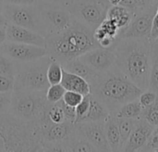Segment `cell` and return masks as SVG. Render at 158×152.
<instances>
[{
    "label": "cell",
    "instance_id": "3",
    "mask_svg": "<svg viewBox=\"0 0 158 152\" xmlns=\"http://www.w3.org/2000/svg\"><path fill=\"white\" fill-rule=\"evenodd\" d=\"M94 31L75 20L66 31L46 37L47 56L61 65L98 47Z\"/></svg>",
    "mask_w": 158,
    "mask_h": 152
},
{
    "label": "cell",
    "instance_id": "32",
    "mask_svg": "<svg viewBox=\"0 0 158 152\" xmlns=\"http://www.w3.org/2000/svg\"><path fill=\"white\" fill-rule=\"evenodd\" d=\"M141 151H158V125L154 128L146 145Z\"/></svg>",
    "mask_w": 158,
    "mask_h": 152
},
{
    "label": "cell",
    "instance_id": "2",
    "mask_svg": "<svg viewBox=\"0 0 158 152\" xmlns=\"http://www.w3.org/2000/svg\"><path fill=\"white\" fill-rule=\"evenodd\" d=\"M90 86V94L102 101L111 115L125 103L137 99L143 92L117 66L106 72L98 73Z\"/></svg>",
    "mask_w": 158,
    "mask_h": 152
},
{
    "label": "cell",
    "instance_id": "44",
    "mask_svg": "<svg viewBox=\"0 0 158 152\" xmlns=\"http://www.w3.org/2000/svg\"><path fill=\"white\" fill-rule=\"evenodd\" d=\"M155 1H157V2H158V0H155Z\"/></svg>",
    "mask_w": 158,
    "mask_h": 152
},
{
    "label": "cell",
    "instance_id": "10",
    "mask_svg": "<svg viewBox=\"0 0 158 152\" xmlns=\"http://www.w3.org/2000/svg\"><path fill=\"white\" fill-rule=\"evenodd\" d=\"M157 6L140 9L133 14L131 23L118 35V38H148Z\"/></svg>",
    "mask_w": 158,
    "mask_h": 152
},
{
    "label": "cell",
    "instance_id": "22",
    "mask_svg": "<svg viewBox=\"0 0 158 152\" xmlns=\"http://www.w3.org/2000/svg\"><path fill=\"white\" fill-rule=\"evenodd\" d=\"M143 108L140 104L138 98L128 103H125L119 107L113 114L116 118H130V119H141Z\"/></svg>",
    "mask_w": 158,
    "mask_h": 152
},
{
    "label": "cell",
    "instance_id": "15",
    "mask_svg": "<svg viewBox=\"0 0 158 152\" xmlns=\"http://www.w3.org/2000/svg\"><path fill=\"white\" fill-rule=\"evenodd\" d=\"M155 126L147 123L143 119H138L135 127L133 128L127 143L122 148L121 151L134 152L141 151L146 145Z\"/></svg>",
    "mask_w": 158,
    "mask_h": 152
},
{
    "label": "cell",
    "instance_id": "12",
    "mask_svg": "<svg viewBox=\"0 0 158 152\" xmlns=\"http://www.w3.org/2000/svg\"><path fill=\"white\" fill-rule=\"evenodd\" d=\"M115 46L110 47H95L79 56L81 61L88 64L97 73L106 72L116 67Z\"/></svg>",
    "mask_w": 158,
    "mask_h": 152
},
{
    "label": "cell",
    "instance_id": "20",
    "mask_svg": "<svg viewBox=\"0 0 158 152\" xmlns=\"http://www.w3.org/2000/svg\"><path fill=\"white\" fill-rule=\"evenodd\" d=\"M110 115L107 107L98 98L90 94V108L88 114L81 122H100L106 121Z\"/></svg>",
    "mask_w": 158,
    "mask_h": 152
},
{
    "label": "cell",
    "instance_id": "19",
    "mask_svg": "<svg viewBox=\"0 0 158 152\" xmlns=\"http://www.w3.org/2000/svg\"><path fill=\"white\" fill-rule=\"evenodd\" d=\"M132 17V12L121 5L110 6L106 15V18L113 20L115 24L118 27L119 32L125 29L131 23Z\"/></svg>",
    "mask_w": 158,
    "mask_h": 152
},
{
    "label": "cell",
    "instance_id": "6",
    "mask_svg": "<svg viewBox=\"0 0 158 152\" xmlns=\"http://www.w3.org/2000/svg\"><path fill=\"white\" fill-rule=\"evenodd\" d=\"M52 59L44 56L24 62H15L14 88L34 91H46L50 86L47 80V69Z\"/></svg>",
    "mask_w": 158,
    "mask_h": 152
},
{
    "label": "cell",
    "instance_id": "35",
    "mask_svg": "<svg viewBox=\"0 0 158 152\" xmlns=\"http://www.w3.org/2000/svg\"><path fill=\"white\" fill-rule=\"evenodd\" d=\"M14 89V79L0 74V92H12Z\"/></svg>",
    "mask_w": 158,
    "mask_h": 152
},
{
    "label": "cell",
    "instance_id": "1",
    "mask_svg": "<svg viewBox=\"0 0 158 152\" xmlns=\"http://www.w3.org/2000/svg\"><path fill=\"white\" fill-rule=\"evenodd\" d=\"M116 66L143 91L149 88L150 40L117 38Z\"/></svg>",
    "mask_w": 158,
    "mask_h": 152
},
{
    "label": "cell",
    "instance_id": "28",
    "mask_svg": "<svg viewBox=\"0 0 158 152\" xmlns=\"http://www.w3.org/2000/svg\"><path fill=\"white\" fill-rule=\"evenodd\" d=\"M15 61L5 56L0 52V74L8 76L12 79H14L15 76Z\"/></svg>",
    "mask_w": 158,
    "mask_h": 152
},
{
    "label": "cell",
    "instance_id": "30",
    "mask_svg": "<svg viewBox=\"0 0 158 152\" xmlns=\"http://www.w3.org/2000/svg\"><path fill=\"white\" fill-rule=\"evenodd\" d=\"M84 96H82L81 94L78 93V92H74V91H69L66 90L64 96H63V101L65 102V104L70 106V107H77L81 100L83 99Z\"/></svg>",
    "mask_w": 158,
    "mask_h": 152
},
{
    "label": "cell",
    "instance_id": "9",
    "mask_svg": "<svg viewBox=\"0 0 158 152\" xmlns=\"http://www.w3.org/2000/svg\"><path fill=\"white\" fill-rule=\"evenodd\" d=\"M2 13L7 22L28 28L45 36L36 3L32 5H11L4 3Z\"/></svg>",
    "mask_w": 158,
    "mask_h": 152
},
{
    "label": "cell",
    "instance_id": "38",
    "mask_svg": "<svg viewBox=\"0 0 158 152\" xmlns=\"http://www.w3.org/2000/svg\"><path fill=\"white\" fill-rule=\"evenodd\" d=\"M6 41V26L0 25V45Z\"/></svg>",
    "mask_w": 158,
    "mask_h": 152
},
{
    "label": "cell",
    "instance_id": "37",
    "mask_svg": "<svg viewBox=\"0 0 158 152\" xmlns=\"http://www.w3.org/2000/svg\"><path fill=\"white\" fill-rule=\"evenodd\" d=\"M5 4L11 5H32L35 4V0H3Z\"/></svg>",
    "mask_w": 158,
    "mask_h": 152
},
{
    "label": "cell",
    "instance_id": "14",
    "mask_svg": "<svg viewBox=\"0 0 158 152\" xmlns=\"http://www.w3.org/2000/svg\"><path fill=\"white\" fill-rule=\"evenodd\" d=\"M6 41L34 45L38 46H46V37L43 34L25 27L7 22L6 25Z\"/></svg>",
    "mask_w": 158,
    "mask_h": 152
},
{
    "label": "cell",
    "instance_id": "13",
    "mask_svg": "<svg viewBox=\"0 0 158 152\" xmlns=\"http://www.w3.org/2000/svg\"><path fill=\"white\" fill-rule=\"evenodd\" d=\"M105 124L106 121L83 122L76 124L75 127L77 132L86 138L97 151H110L106 137Z\"/></svg>",
    "mask_w": 158,
    "mask_h": 152
},
{
    "label": "cell",
    "instance_id": "11",
    "mask_svg": "<svg viewBox=\"0 0 158 152\" xmlns=\"http://www.w3.org/2000/svg\"><path fill=\"white\" fill-rule=\"evenodd\" d=\"M0 52L15 62L29 61L47 55L46 47L11 41L2 43L0 45Z\"/></svg>",
    "mask_w": 158,
    "mask_h": 152
},
{
    "label": "cell",
    "instance_id": "29",
    "mask_svg": "<svg viewBox=\"0 0 158 152\" xmlns=\"http://www.w3.org/2000/svg\"><path fill=\"white\" fill-rule=\"evenodd\" d=\"M89 108H90V94L87 95V96H84V98L81 100V102L77 107H75V111H76V124L81 123L84 120V118L88 114Z\"/></svg>",
    "mask_w": 158,
    "mask_h": 152
},
{
    "label": "cell",
    "instance_id": "4",
    "mask_svg": "<svg viewBox=\"0 0 158 152\" xmlns=\"http://www.w3.org/2000/svg\"><path fill=\"white\" fill-rule=\"evenodd\" d=\"M0 151H44L39 124L0 113Z\"/></svg>",
    "mask_w": 158,
    "mask_h": 152
},
{
    "label": "cell",
    "instance_id": "17",
    "mask_svg": "<svg viewBox=\"0 0 158 152\" xmlns=\"http://www.w3.org/2000/svg\"><path fill=\"white\" fill-rule=\"evenodd\" d=\"M105 129H106V137L110 151H120V148H121L120 133L118 129V121L115 116L110 114L109 117L106 120Z\"/></svg>",
    "mask_w": 158,
    "mask_h": 152
},
{
    "label": "cell",
    "instance_id": "42",
    "mask_svg": "<svg viewBox=\"0 0 158 152\" xmlns=\"http://www.w3.org/2000/svg\"><path fill=\"white\" fill-rule=\"evenodd\" d=\"M43 1H52V2H55V1H61V0H35V2H43Z\"/></svg>",
    "mask_w": 158,
    "mask_h": 152
},
{
    "label": "cell",
    "instance_id": "34",
    "mask_svg": "<svg viewBox=\"0 0 158 152\" xmlns=\"http://www.w3.org/2000/svg\"><path fill=\"white\" fill-rule=\"evenodd\" d=\"M59 103H60V106H61V108H62V110L64 111L66 120H68V121H69V122H71L73 124H76V111H75V108L65 104L63 99H61L59 101Z\"/></svg>",
    "mask_w": 158,
    "mask_h": 152
},
{
    "label": "cell",
    "instance_id": "39",
    "mask_svg": "<svg viewBox=\"0 0 158 152\" xmlns=\"http://www.w3.org/2000/svg\"><path fill=\"white\" fill-rule=\"evenodd\" d=\"M7 24V20H6L5 16L3 15V13L0 11V25L2 26H6Z\"/></svg>",
    "mask_w": 158,
    "mask_h": 152
},
{
    "label": "cell",
    "instance_id": "36",
    "mask_svg": "<svg viewBox=\"0 0 158 152\" xmlns=\"http://www.w3.org/2000/svg\"><path fill=\"white\" fill-rule=\"evenodd\" d=\"M158 38V13L156 12V15L154 16L153 19V22H152V27H151V31L148 36V39L150 41L156 40Z\"/></svg>",
    "mask_w": 158,
    "mask_h": 152
},
{
    "label": "cell",
    "instance_id": "31",
    "mask_svg": "<svg viewBox=\"0 0 158 152\" xmlns=\"http://www.w3.org/2000/svg\"><path fill=\"white\" fill-rule=\"evenodd\" d=\"M157 93H156L155 91H152L150 89H147V90H143L139 98H138V100L140 102V104L142 105V107L144 109V108H147L149 106H151L156 99L157 98Z\"/></svg>",
    "mask_w": 158,
    "mask_h": 152
},
{
    "label": "cell",
    "instance_id": "18",
    "mask_svg": "<svg viewBox=\"0 0 158 152\" xmlns=\"http://www.w3.org/2000/svg\"><path fill=\"white\" fill-rule=\"evenodd\" d=\"M62 67L64 70L84 78L89 84L98 75L94 70H93L88 64L81 61L78 58L64 63Z\"/></svg>",
    "mask_w": 158,
    "mask_h": 152
},
{
    "label": "cell",
    "instance_id": "5",
    "mask_svg": "<svg viewBox=\"0 0 158 152\" xmlns=\"http://www.w3.org/2000/svg\"><path fill=\"white\" fill-rule=\"evenodd\" d=\"M46 91H34L14 88L11 96L9 113L25 122L40 123L45 116L49 106Z\"/></svg>",
    "mask_w": 158,
    "mask_h": 152
},
{
    "label": "cell",
    "instance_id": "43",
    "mask_svg": "<svg viewBox=\"0 0 158 152\" xmlns=\"http://www.w3.org/2000/svg\"><path fill=\"white\" fill-rule=\"evenodd\" d=\"M156 12L158 13V5H157V8H156Z\"/></svg>",
    "mask_w": 158,
    "mask_h": 152
},
{
    "label": "cell",
    "instance_id": "26",
    "mask_svg": "<svg viewBox=\"0 0 158 152\" xmlns=\"http://www.w3.org/2000/svg\"><path fill=\"white\" fill-rule=\"evenodd\" d=\"M142 119L145 120L147 123L153 126L158 125V95L156 101L149 107L144 108L142 114Z\"/></svg>",
    "mask_w": 158,
    "mask_h": 152
},
{
    "label": "cell",
    "instance_id": "24",
    "mask_svg": "<svg viewBox=\"0 0 158 152\" xmlns=\"http://www.w3.org/2000/svg\"><path fill=\"white\" fill-rule=\"evenodd\" d=\"M118 124V129L120 133V139H121V148L124 147V145L127 143L133 128L135 127L138 119H130V118H117Z\"/></svg>",
    "mask_w": 158,
    "mask_h": 152
},
{
    "label": "cell",
    "instance_id": "7",
    "mask_svg": "<svg viewBox=\"0 0 158 152\" xmlns=\"http://www.w3.org/2000/svg\"><path fill=\"white\" fill-rule=\"evenodd\" d=\"M73 19L94 31L106 19L110 4L107 0H61Z\"/></svg>",
    "mask_w": 158,
    "mask_h": 152
},
{
    "label": "cell",
    "instance_id": "23",
    "mask_svg": "<svg viewBox=\"0 0 158 152\" xmlns=\"http://www.w3.org/2000/svg\"><path fill=\"white\" fill-rule=\"evenodd\" d=\"M67 151H97V150L81 134H79L75 127V133L69 140Z\"/></svg>",
    "mask_w": 158,
    "mask_h": 152
},
{
    "label": "cell",
    "instance_id": "16",
    "mask_svg": "<svg viewBox=\"0 0 158 152\" xmlns=\"http://www.w3.org/2000/svg\"><path fill=\"white\" fill-rule=\"evenodd\" d=\"M60 84L66 90L78 92L82 96H87L91 93L90 84L84 78L69 72L64 69Z\"/></svg>",
    "mask_w": 158,
    "mask_h": 152
},
{
    "label": "cell",
    "instance_id": "27",
    "mask_svg": "<svg viewBox=\"0 0 158 152\" xmlns=\"http://www.w3.org/2000/svg\"><path fill=\"white\" fill-rule=\"evenodd\" d=\"M66 92V89L62 86L61 84L50 85L46 90V99L49 103H57L63 98V96Z\"/></svg>",
    "mask_w": 158,
    "mask_h": 152
},
{
    "label": "cell",
    "instance_id": "40",
    "mask_svg": "<svg viewBox=\"0 0 158 152\" xmlns=\"http://www.w3.org/2000/svg\"><path fill=\"white\" fill-rule=\"evenodd\" d=\"M107 1L111 6H116V5H119L122 0H107Z\"/></svg>",
    "mask_w": 158,
    "mask_h": 152
},
{
    "label": "cell",
    "instance_id": "8",
    "mask_svg": "<svg viewBox=\"0 0 158 152\" xmlns=\"http://www.w3.org/2000/svg\"><path fill=\"white\" fill-rule=\"evenodd\" d=\"M45 32V37L69 29L75 20L61 1L35 2Z\"/></svg>",
    "mask_w": 158,
    "mask_h": 152
},
{
    "label": "cell",
    "instance_id": "33",
    "mask_svg": "<svg viewBox=\"0 0 158 152\" xmlns=\"http://www.w3.org/2000/svg\"><path fill=\"white\" fill-rule=\"evenodd\" d=\"M12 92H0V113H9Z\"/></svg>",
    "mask_w": 158,
    "mask_h": 152
},
{
    "label": "cell",
    "instance_id": "41",
    "mask_svg": "<svg viewBox=\"0 0 158 152\" xmlns=\"http://www.w3.org/2000/svg\"><path fill=\"white\" fill-rule=\"evenodd\" d=\"M3 6H4V1H3V0H0V11H1V12H2Z\"/></svg>",
    "mask_w": 158,
    "mask_h": 152
},
{
    "label": "cell",
    "instance_id": "25",
    "mask_svg": "<svg viewBox=\"0 0 158 152\" xmlns=\"http://www.w3.org/2000/svg\"><path fill=\"white\" fill-rule=\"evenodd\" d=\"M62 73H63L62 65L58 61L52 59L47 69V80L49 84L50 85L60 84L62 79Z\"/></svg>",
    "mask_w": 158,
    "mask_h": 152
},
{
    "label": "cell",
    "instance_id": "21",
    "mask_svg": "<svg viewBox=\"0 0 158 152\" xmlns=\"http://www.w3.org/2000/svg\"><path fill=\"white\" fill-rule=\"evenodd\" d=\"M158 94V38L150 41L149 88Z\"/></svg>",
    "mask_w": 158,
    "mask_h": 152
}]
</instances>
